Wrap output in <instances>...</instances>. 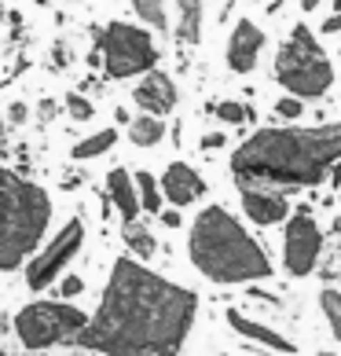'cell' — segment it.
Segmentation results:
<instances>
[{"mask_svg": "<svg viewBox=\"0 0 341 356\" xmlns=\"http://www.w3.org/2000/svg\"><path fill=\"white\" fill-rule=\"evenodd\" d=\"M128 140H133L136 147H154V143L165 140V122L162 118H151V114H140L128 122Z\"/></svg>", "mask_w": 341, "mask_h": 356, "instance_id": "obj_16", "label": "cell"}, {"mask_svg": "<svg viewBox=\"0 0 341 356\" xmlns=\"http://www.w3.org/2000/svg\"><path fill=\"white\" fill-rule=\"evenodd\" d=\"M275 77L279 85L297 99H319L334 85V67L326 63L319 41L312 37L308 26H294L290 41L279 48L275 59Z\"/></svg>", "mask_w": 341, "mask_h": 356, "instance_id": "obj_5", "label": "cell"}, {"mask_svg": "<svg viewBox=\"0 0 341 356\" xmlns=\"http://www.w3.org/2000/svg\"><path fill=\"white\" fill-rule=\"evenodd\" d=\"M99 56L110 77H136L151 74L158 63V48H154L151 33L128 22H110L99 33Z\"/></svg>", "mask_w": 341, "mask_h": 356, "instance_id": "obj_7", "label": "cell"}, {"mask_svg": "<svg viewBox=\"0 0 341 356\" xmlns=\"http://www.w3.org/2000/svg\"><path fill=\"white\" fill-rule=\"evenodd\" d=\"M316 356H338V353H331V349H323V353H316Z\"/></svg>", "mask_w": 341, "mask_h": 356, "instance_id": "obj_33", "label": "cell"}, {"mask_svg": "<svg viewBox=\"0 0 341 356\" xmlns=\"http://www.w3.org/2000/svg\"><path fill=\"white\" fill-rule=\"evenodd\" d=\"M122 239H125V246H128V250H133V257H136V261H151L154 254H158V239H154L151 228H143L140 220L125 224Z\"/></svg>", "mask_w": 341, "mask_h": 356, "instance_id": "obj_17", "label": "cell"}, {"mask_svg": "<svg viewBox=\"0 0 341 356\" xmlns=\"http://www.w3.org/2000/svg\"><path fill=\"white\" fill-rule=\"evenodd\" d=\"M224 143H228L224 133H206L202 136V151H217V147H224Z\"/></svg>", "mask_w": 341, "mask_h": 356, "instance_id": "obj_27", "label": "cell"}, {"mask_svg": "<svg viewBox=\"0 0 341 356\" xmlns=\"http://www.w3.org/2000/svg\"><path fill=\"white\" fill-rule=\"evenodd\" d=\"M188 254H191V265L209 283H220V286L257 283L275 272L265 246L224 206H206L194 217L191 232H188Z\"/></svg>", "mask_w": 341, "mask_h": 356, "instance_id": "obj_3", "label": "cell"}, {"mask_svg": "<svg viewBox=\"0 0 341 356\" xmlns=\"http://www.w3.org/2000/svg\"><path fill=\"white\" fill-rule=\"evenodd\" d=\"M180 4V41L199 44L202 37V0H176Z\"/></svg>", "mask_w": 341, "mask_h": 356, "instance_id": "obj_19", "label": "cell"}, {"mask_svg": "<svg viewBox=\"0 0 341 356\" xmlns=\"http://www.w3.org/2000/svg\"><path fill=\"white\" fill-rule=\"evenodd\" d=\"M51 111H56V103H41V118H44V122L51 118Z\"/></svg>", "mask_w": 341, "mask_h": 356, "instance_id": "obj_31", "label": "cell"}, {"mask_svg": "<svg viewBox=\"0 0 341 356\" xmlns=\"http://www.w3.org/2000/svg\"><path fill=\"white\" fill-rule=\"evenodd\" d=\"M15 338L22 349H51L59 341H74L88 327V312H81L70 301H30L15 316Z\"/></svg>", "mask_w": 341, "mask_h": 356, "instance_id": "obj_6", "label": "cell"}, {"mask_svg": "<svg viewBox=\"0 0 341 356\" xmlns=\"http://www.w3.org/2000/svg\"><path fill=\"white\" fill-rule=\"evenodd\" d=\"M323 33H341V11H334V15L323 22Z\"/></svg>", "mask_w": 341, "mask_h": 356, "instance_id": "obj_30", "label": "cell"}, {"mask_svg": "<svg viewBox=\"0 0 341 356\" xmlns=\"http://www.w3.org/2000/svg\"><path fill=\"white\" fill-rule=\"evenodd\" d=\"M323 254V232L316 217L308 209H297L294 217L283 220V268L294 275V280H305V275L316 272Z\"/></svg>", "mask_w": 341, "mask_h": 356, "instance_id": "obj_9", "label": "cell"}, {"mask_svg": "<svg viewBox=\"0 0 341 356\" xmlns=\"http://www.w3.org/2000/svg\"><path fill=\"white\" fill-rule=\"evenodd\" d=\"M0 356H11V353H8V349H4V346H0Z\"/></svg>", "mask_w": 341, "mask_h": 356, "instance_id": "obj_34", "label": "cell"}, {"mask_svg": "<svg viewBox=\"0 0 341 356\" xmlns=\"http://www.w3.org/2000/svg\"><path fill=\"white\" fill-rule=\"evenodd\" d=\"M107 202L117 209V213H122L125 224H133L143 213V209H140V195H136V180H133L128 169L114 165L110 173H107Z\"/></svg>", "mask_w": 341, "mask_h": 356, "instance_id": "obj_15", "label": "cell"}, {"mask_svg": "<svg viewBox=\"0 0 341 356\" xmlns=\"http://www.w3.org/2000/svg\"><path fill=\"white\" fill-rule=\"evenodd\" d=\"M63 103H67V111H70L74 122H88V118L96 114V107H92V99H85L81 92H70V96L63 99Z\"/></svg>", "mask_w": 341, "mask_h": 356, "instance_id": "obj_23", "label": "cell"}, {"mask_svg": "<svg viewBox=\"0 0 341 356\" xmlns=\"http://www.w3.org/2000/svg\"><path fill=\"white\" fill-rule=\"evenodd\" d=\"M323 4V0H301V8H305V11H316Z\"/></svg>", "mask_w": 341, "mask_h": 356, "instance_id": "obj_32", "label": "cell"}, {"mask_svg": "<svg viewBox=\"0 0 341 356\" xmlns=\"http://www.w3.org/2000/svg\"><path fill=\"white\" fill-rule=\"evenodd\" d=\"M133 8H136V15L154 26V30H165L169 26V15H165V0H133Z\"/></svg>", "mask_w": 341, "mask_h": 356, "instance_id": "obj_22", "label": "cell"}, {"mask_svg": "<svg viewBox=\"0 0 341 356\" xmlns=\"http://www.w3.org/2000/svg\"><path fill=\"white\" fill-rule=\"evenodd\" d=\"M133 99H136V107L143 114H151V118H162L176 107V85H173V77L162 74V70H151V74H143V81L133 88Z\"/></svg>", "mask_w": 341, "mask_h": 356, "instance_id": "obj_12", "label": "cell"}, {"mask_svg": "<svg viewBox=\"0 0 341 356\" xmlns=\"http://www.w3.org/2000/svg\"><path fill=\"white\" fill-rule=\"evenodd\" d=\"M0 133H4V118H0Z\"/></svg>", "mask_w": 341, "mask_h": 356, "instance_id": "obj_35", "label": "cell"}, {"mask_svg": "<svg viewBox=\"0 0 341 356\" xmlns=\"http://www.w3.org/2000/svg\"><path fill=\"white\" fill-rule=\"evenodd\" d=\"M136 180V195H140V209L143 213H162V188H158V180H154L147 169H140V173H133Z\"/></svg>", "mask_w": 341, "mask_h": 356, "instance_id": "obj_20", "label": "cell"}, {"mask_svg": "<svg viewBox=\"0 0 341 356\" xmlns=\"http://www.w3.org/2000/svg\"><path fill=\"white\" fill-rule=\"evenodd\" d=\"M217 118L224 125H239V122H246L250 118V111L242 107V103H235V99H224V103H217Z\"/></svg>", "mask_w": 341, "mask_h": 356, "instance_id": "obj_24", "label": "cell"}, {"mask_svg": "<svg viewBox=\"0 0 341 356\" xmlns=\"http://www.w3.org/2000/svg\"><path fill=\"white\" fill-rule=\"evenodd\" d=\"M162 224H165V228H180V209H162Z\"/></svg>", "mask_w": 341, "mask_h": 356, "instance_id": "obj_29", "label": "cell"}, {"mask_svg": "<svg viewBox=\"0 0 341 356\" xmlns=\"http://www.w3.org/2000/svg\"><path fill=\"white\" fill-rule=\"evenodd\" d=\"M260 48H265V30L260 26H253L250 19L235 22V30L228 37V67L235 74H250L257 67V56Z\"/></svg>", "mask_w": 341, "mask_h": 356, "instance_id": "obj_13", "label": "cell"}, {"mask_svg": "<svg viewBox=\"0 0 341 356\" xmlns=\"http://www.w3.org/2000/svg\"><path fill=\"white\" fill-rule=\"evenodd\" d=\"M81 290H85V280H81V275H63V283H59V290H56V301H70V298H77V294H81Z\"/></svg>", "mask_w": 341, "mask_h": 356, "instance_id": "obj_26", "label": "cell"}, {"mask_svg": "<svg viewBox=\"0 0 341 356\" xmlns=\"http://www.w3.org/2000/svg\"><path fill=\"white\" fill-rule=\"evenodd\" d=\"M51 224V199L41 184L0 165V272H15L37 254Z\"/></svg>", "mask_w": 341, "mask_h": 356, "instance_id": "obj_4", "label": "cell"}, {"mask_svg": "<svg viewBox=\"0 0 341 356\" xmlns=\"http://www.w3.org/2000/svg\"><path fill=\"white\" fill-rule=\"evenodd\" d=\"M319 309H323V316H326V327H331V334L341 341V290L326 286L323 294H319Z\"/></svg>", "mask_w": 341, "mask_h": 356, "instance_id": "obj_21", "label": "cell"}, {"mask_svg": "<svg viewBox=\"0 0 341 356\" xmlns=\"http://www.w3.org/2000/svg\"><path fill=\"white\" fill-rule=\"evenodd\" d=\"M341 158V122L316 129H260L231 154L235 184L312 188Z\"/></svg>", "mask_w": 341, "mask_h": 356, "instance_id": "obj_2", "label": "cell"}, {"mask_svg": "<svg viewBox=\"0 0 341 356\" xmlns=\"http://www.w3.org/2000/svg\"><path fill=\"white\" fill-rule=\"evenodd\" d=\"M114 143H117V129H99V133H92V136H85V140H77L70 154L77 158V162H88V158L107 154Z\"/></svg>", "mask_w": 341, "mask_h": 356, "instance_id": "obj_18", "label": "cell"}, {"mask_svg": "<svg viewBox=\"0 0 341 356\" xmlns=\"http://www.w3.org/2000/svg\"><path fill=\"white\" fill-rule=\"evenodd\" d=\"M81 246H85V224H81V217H70L56 235H51V243L44 250H37V254L26 261V286L48 290L63 275V268L77 257Z\"/></svg>", "mask_w": 341, "mask_h": 356, "instance_id": "obj_8", "label": "cell"}, {"mask_svg": "<svg viewBox=\"0 0 341 356\" xmlns=\"http://www.w3.org/2000/svg\"><path fill=\"white\" fill-rule=\"evenodd\" d=\"M301 111H305V99H297V96H283L279 103H275V114L286 118V122H294V118H301Z\"/></svg>", "mask_w": 341, "mask_h": 356, "instance_id": "obj_25", "label": "cell"}, {"mask_svg": "<svg viewBox=\"0 0 341 356\" xmlns=\"http://www.w3.org/2000/svg\"><path fill=\"white\" fill-rule=\"evenodd\" d=\"M158 188H162V199L169 206L183 209V206H191L194 199H202V195H206V180H202V173H194L188 162H169Z\"/></svg>", "mask_w": 341, "mask_h": 356, "instance_id": "obj_11", "label": "cell"}, {"mask_svg": "<svg viewBox=\"0 0 341 356\" xmlns=\"http://www.w3.org/2000/svg\"><path fill=\"white\" fill-rule=\"evenodd\" d=\"M194 316V290L143 268L136 257H117L99 309L88 316V327L74 338V346L99 356H176Z\"/></svg>", "mask_w": 341, "mask_h": 356, "instance_id": "obj_1", "label": "cell"}, {"mask_svg": "<svg viewBox=\"0 0 341 356\" xmlns=\"http://www.w3.org/2000/svg\"><path fill=\"white\" fill-rule=\"evenodd\" d=\"M8 122L11 125H22L26 122V103H11V107H8Z\"/></svg>", "mask_w": 341, "mask_h": 356, "instance_id": "obj_28", "label": "cell"}, {"mask_svg": "<svg viewBox=\"0 0 341 356\" xmlns=\"http://www.w3.org/2000/svg\"><path fill=\"white\" fill-rule=\"evenodd\" d=\"M224 316H228V327H231L235 334L250 338V341H257V346H265V349H272V353H286V356H294V353H297V346H294V341L286 338L283 331H272L268 323L250 320V316H246V312H239V309H228Z\"/></svg>", "mask_w": 341, "mask_h": 356, "instance_id": "obj_14", "label": "cell"}, {"mask_svg": "<svg viewBox=\"0 0 341 356\" xmlns=\"http://www.w3.org/2000/svg\"><path fill=\"white\" fill-rule=\"evenodd\" d=\"M239 199H242V213L253 224H260V228H272V224H283L286 217H290V202L272 188L239 184Z\"/></svg>", "mask_w": 341, "mask_h": 356, "instance_id": "obj_10", "label": "cell"}]
</instances>
